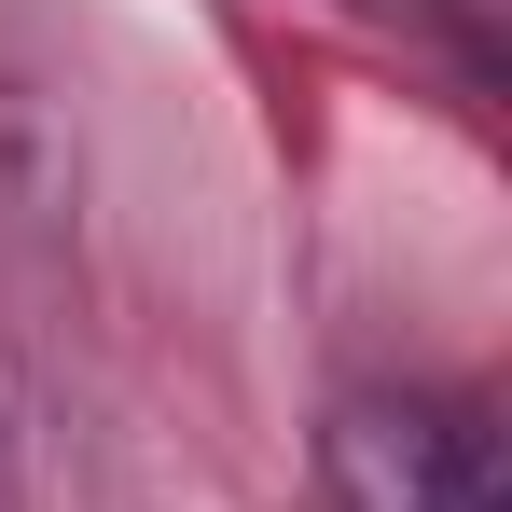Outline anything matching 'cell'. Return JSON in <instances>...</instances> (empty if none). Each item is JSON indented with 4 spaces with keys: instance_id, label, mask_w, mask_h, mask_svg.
Returning <instances> with one entry per match:
<instances>
[{
    "instance_id": "1",
    "label": "cell",
    "mask_w": 512,
    "mask_h": 512,
    "mask_svg": "<svg viewBox=\"0 0 512 512\" xmlns=\"http://www.w3.org/2000/svg\"><path fill=\"white\" fill-rule=\"evenodd\" d=\"M346 485H360L374 512H499V499H485V429L429 416V402L346 416Z\"/></svg>"
}]
</instances>
